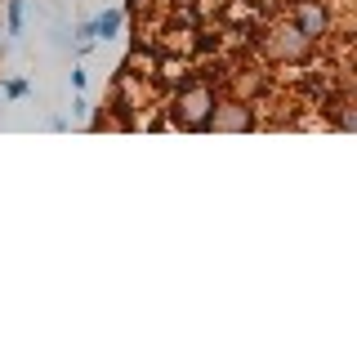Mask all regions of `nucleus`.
I'll use <instances>...</instances> for the list:
<instances>
[{
  "instance_id": "nucleus-1",
  "label": "nucleus",
  "mask_w": 357,
  "mask_h": 357,
  "mask_svg": "<svg viewBox=\"0 0 357 357\" xmlns=\"http://www.w3.org/2000/svg\"><path fill=\"white\" fill-rule=\"evenodd\" d=\"M215 107H219L215 85L197 81V76H183V81H178L174 103H170V126L206 134V130H215Z\"/></svg>"
},
{
  "instance_id": "nucleus-2",
  "label": "nucleus",
  "mask_w": 357,
  "mask_h": 357,
  "mask_svg": "<svg viewBox=\"0 0 357 357\" xmlns=\"http://www.w3.org/2000/svg\"><path fill=\"white\" fill-rule=\"evenodd\" d=\"M295 31H299L304 40H312V45L326 40V36H331V14H326L321 5H312V0H304V5L295 9Z\"/></svg>"
},
{
  "instance_id": "nucleus-5",
  "label": "nucleus",
  "mask_w": 357,
  "mask_h": 357,
  "mask_svg": "<svg viewBox=\"0 0 357 357\" xmlns=\"http://www.w3.org/2000/svg\"><path fill=\"white\" fill-rule=\"evenodd\" d=\"M273 50L282 54V59H299V54H308V50H312V40H304V36H299L295 27H290V31H277Z\"/></svg>"
},
{
  "instance_id": "nucleus-9",
  "label": "nucleus",
  "mask_w": 357,
  "mask_h": 357,
  "mask_svg": "<svg viewBox=\"0 0 357 357\" xmlns=\"http://www.w3.org/2000/svg\"><path fill=\"white\" fill-rule=\"evenodd\" d=\"M72 121H76V126H85V121H89V103H85V98H76V103H72Z\"/></svg>"
},
{
  "instance_id": "nucleus-8",
  "label": "nucleus",
  "mask_w": 357,
  "mask_h": 357,
  "mask_svg": "<svg viewBox=\"0 0 357 357\" xmlns=\"http://www.w3.org/2000/svg\"><path fill=\"white\" fill-rule=\"evenodd\" d=\"M197 50H201V54L219 50V36H210V31H197Z\"/></svg>"
},
{
  "instance_id": "nucleus-6",
  "label": "nucleus",
  "mask_w": 357,
  "mask_h": 357,
  "mask_svg": "<svg viewBox=\"0 0 357 357\" xmlns=\"http://www.w3.org/2000/svg\"><path fill=\"white\" fill-rule=\"evenodd\" d=\"M27 27V0H5V36H22Z\"/></svg>"
},
{
  "instance_id": "nucleus-7",
  "label": "nucleus",
  "mask_w": 357,
  "mask_h": 357,
  "mask_svg": "<svg viewBox=\"0 0 357 357\" xmlns=\"http://www.w3.org/2000/svg\"><path fill=\"white\" fill-rule=\"evenodd\" d=\"M0 94H5V98H14V103H18V98H27V94H31V85L22 81V76H5V81H0Z\"/></svg>"
},
{
  "instance_id": "nucleus-4",
  "label": "nucleus",
  "mask_w": 357,
  "mask_h": 357,
  "mask_svg": "<svg viewBox=\"0 0 357 357\" xmlns=\"http://www.w3.org/2000/svg\"><path fill=\"white\" fill-rule=\"evenodd\" d=\"M121 27H126V9H103L94 18V40H116Z\"/></svg>"
},
{
  "instance_id": "nucleus-3",
  "label": "nucleus",
  "mask_w": 357,
  "mask_h": 357,
  "mask_svg": "<svg viewBox=\"0 0 357 357\" xmlns=\"http://www.w3.org/2000/svg\"><path fill=\"white\" fill-rule=\"evenodd\" d=\"M215 130H255V112L245 103H219L215 107Z\"/></svg>"
}]
</instances>
